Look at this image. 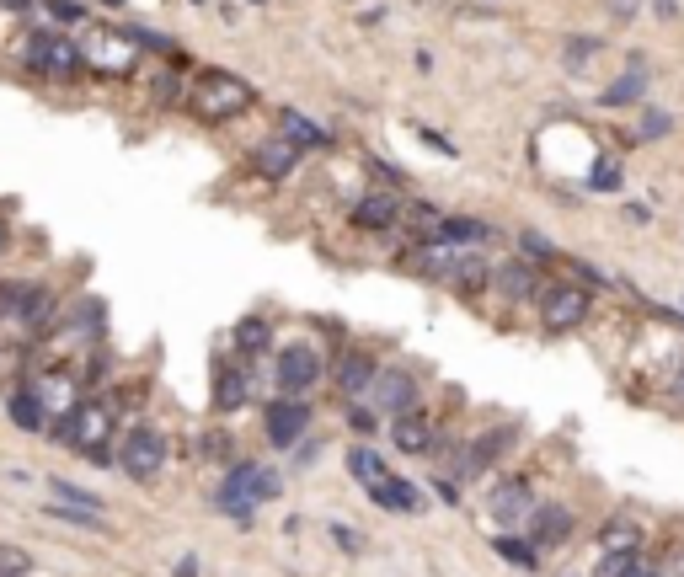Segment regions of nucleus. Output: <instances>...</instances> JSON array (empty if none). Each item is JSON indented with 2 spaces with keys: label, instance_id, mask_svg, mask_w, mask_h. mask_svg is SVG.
Wrapping results in <instances>:
<instances>
[{
  "label": "nucleus",
  "instance_id": "1",
  "mask_svg": "<svg viewBox=\"0 0 684 577\" xmlns=\"http://www.w3.org/2000/svg\"><path fill=\"white\" fill-rule=\"evenodd\" d=\"M284 492V476L268 471V465H230V476L220 481V503L230 519H252L257 503H273V497Z\"/></svg>",
  "mask_w": 684,
  "mask_h": 577
},
{
  "label": "nucleus",
  "instance_id": "2",
  "mask_svg": "<svg viewBox=\"0 0 684 577\" xmlns=\"http://www.w3.org/2000/svg\"><path fill=\"white\" fill-rule=\"evenodd\" d=\"M252 102H257V91L246 86L241 75H230V70H204V75H198V86H193V113L204 123H230V118H241Z\"/></svg>",
  "mask_w": 684,
  "mask_h": 577
},
{
  "label": "nucleus",
  "instance_id": "3",
  "mask_svg": "<svg viewBox=\"0 0 684 577\" xmlns=\"http://www.w3.org/2000/svg\"><path fill=\"white\" fill-rule=\"evenodd\" d=\"M59 439H70L81 455H91V465H113L107 460V444H113V433H118V417L107 401H81L65 423H54Z\"/></svg>",
  "mask_w": 684,
  "mask_h": 577
},
{
  "label": "nucleus",
  "instance_id": "4",
  "mask_svg": "<svg viewBox=\"0 0 684 577\" xmlns=\"http://www.w3.org/2000/svg\"><path fill=\"white\" fill-rule=\"evenodd\" d=\"M22 59L33 75H49V81H75V75L86 70V49L70 33H59V27H38V33L27 38Z\"/></svg>",
  "mask_w": 684,
  "mask_h": 577
},
{
  "label": "nucleus",
  "instance_id": "5",
  "mask_svg": "<svg viewBox=\"0 0 684 577\" xmlns=\"http://www.w3.org/2000/svg\"><path fill=\"white\" fill-rule=\"evenodd\" d=\"M81 49H86V70L91 75H107V81L139 70V43H134L129 27H86Z\"/></svg>",
  "mask_w": 684,
  "mask_h": 577
},
{
  "label": "nucleus",
  "instance_id": "6",
  "mask_svg": "<svg viewBox=\"0 0 684 577\" xmlns=\"http://www.w3.org/2000/svg\"><path fill=\"white\" fill-rule=\"evenodd\" d=\"M171 460V444H166V433H155V428H129L123 433V444H118V465L129 471L134 481H150V476H161V465Z\"/></svg>",
  "mask_w": 684,
  "mask_h": 577
},
{
  "label": "nucleus",
  "instance_id": "7",
  "mask_svg": "<svg viewBox=\"0 0 684 577\" xmlns=\"http://www.w3.org/2000/svg\"><path fill=\"white\" fill-rule=\"evenodd\" d=\"M588 305H594V294L583 284H551L540 294V321H546V332H578L588 321Z\"/></svg>",
  "mask_w": 684,
  "mask_h": 577
},
{
  "label": "nucleus",
  "instance_id": "8",
  "mask_svg": "<svg viewBox=\"0 0 684 577\" xmlns=\"http://www.w3.org/2000/svg\"><path fill=\"white\" fill-rule=\"evenodd\" d=\"M273 380H278V391H284V396H305L310 385L321 380V353H316V348H305V342H294V348L278 353Z\"/></svg>",
  "mask_w": 684,
  "mask_h": 577
},
{
  "label": "nucleus",
  "instance_id": "9",
  "mask_svg": "<svg viewBox=\"0 0 684 577\" xmlns=\"http://www.w3.org/2000/svg\"><path fill=\"white\" fill-rule=\"evenodd\" d=\"M262 428H268V444H278V449L300 444V433L310 428V407H305V396L268 401V412H262Z\"/></svg>",
  "mask_w": 684,
  "mask_h": 577
},
{
  "label": "nucleus",
  "instance_id": "10",
  "mask_svg": "<svg viewBox=\"0 0 684 577\" xmlns=\"http://www.w3.org/2000/svg\"><path fill=\"white\" fill-rule=\"evenodd\" d=\"M332 380H337V391H342V396H364V391H375V380H380L375 353H369V348H342V353H337V364H332Z\"/></svg>",
  "mask_w": 684,
  "mask_h": 577
},
{
  "label": "nucleus",
  "instance_id": "11",
  "mask_svg": "<svg viewBox=\"0 0 684 577\" xmlns=\"http://www.w3.org/2000/svg\"><path fill=\"white\" fill-rule=\"evenodd\" d=\"M375 407H380L385 417L412 412V407H417V374H412V369H380V380H375Z\"/></svg>",
  "mask_w": 684,
  "mask_h": 577
},
{
  "label": "nucleus",
  "instance_id": "12",
  "mask_svg": "<svg viewBox=\"0 0 684 577\" xmlns=\"http://www.w3.org/2000/svg\"><path fill=\"white\" fill-rule=\"evenodd\" d=\"M492 289L503 294V300H535V294H546L551 284L540 278L535 262H503V268H492Z\"/></svg>",
  "mask_w": 684,
  "mask_h": 577
},
{
  "label": "nucleus",
  "instance_id": "13",
  "mask_svg": "<svg viewBox=\"0 0 684 577\" xmlns=\"http://www.w3.org/2000/svg\"><path fill=\"white\" fill-rule=\"evenodd\" d=\"M300 155H305V150H300V145H294V139H284V134H273V139H268V145H257V150H252V166L262 171V177H273V182H284V177H289V171H294V166H300Z\"/></svg>",
  "mask_w": 684,
  "mask_h": 577
},
{
  "label": "nucleus",
  "instance_id": "14",
  "mask_svg": "<svg viewBox=\"0 0 684 577\" xmlns=\"http://www.w3.org/2000/svg\"><path fill=\"white\" fill-rule=\"evenodd\" d=\"M391 439H396L401 455H428V449H433V417L423 407L401 412L396 423H391Z\"/></svg>",
  "mask_w": 684,
  "mask_h": 577
},
{
  "label": "nucleus",
  "instance_id": "15",
  "mask_svg": "<svg viewBox=\"0 0 684 577\" xmlns=\"http://www.w3.org/2000/svg\"><path fill=\"white\" fill-rule=\"evenodd\" d=\"M567 535H572V513L562 503H535L530 508V540L535 545H546V551H551V545H562Z\"/></svg>",
  "mask_w": 684,
  "mask_h": 577
},
{
  "label": "nucleus",
  "instance_id": "16",
  "mask_svg": "<svg viewBox=\"0 0 684 577\" xmlns=\"http://www.w3.org/2000/svg\"><path fill=\"white\" fill-rule=\"evenodd\" d=\"M492 519L497 524H513V519H524L530 513V481H519V476H508V481H497L492 487Z\"/></svg>",
  "mask_w": 684,
  "mask_h": 577
},
{
  "label": "nucleus",
  "instance_id": "17",
  "mask_svg": "<svg viewBox=\"0 0 684 577\" xmlns=\"http://www.w3.org/2000/svg\"><path fill=\"white\" fill-rule=\"evenodd\" d=\"M6 412H11V423H17L22 433H43L54 423L49 417V407H43V396L33 391V385H22V391H11L6 396Z\"/></svg>",
  "mask_w": 684,
  "mask_h": 577
},
{
  "label": "nucleus",
  "instance_id": "18",
  "mask_svg": "<svg viewBox=\"0 0 684 577\" xmlns=\"http://www.w3.org/2000/svg\"><path fill=\"white\" fill-rule=\"evenodd\" d=\"M396 220H401L396 193H364L359 204H353V225L359 230H391Z\"/></svg>",
  "mask_w": 684,
  "mask_h": 577
},
{
  "label": "nucleus",
  "instance_id": "19",
  "mask_svg": "<svg viewBox=\"0 0 684 577\" xmlns=\"http://www.w3.org/2000/svg\"><path fill=\"white\" fill-rule=\"evenodd\" d=\"M369 497H375V508H385V513H417V508H423V492H417L412 481H401V476L375 481Z\"/></svg>",
  "mask_w": 684,
  "mask_h": 577
},
{
  "label": "nucleus",
  "instance_id": "20",
  "mask_svg": "<svg viewBox=\"0 0 684 577\" xmlns=\"http://www.w3.org/2000/svg\"><path fill=\"white\" fill-rule=\"evenodd\" d=\"M508 444H513V428H492V433H481V439L460 455V471H465V476H481L497 455H503Z\"/></svg>",
  "mask_w": 684,
  "mask_h": 577
},
{
  "label": "nucleus",
  "instance_id": "21",
  "mask_svg": "<svg viewBox=\"0 0 684 577\" xmlns=\"http://www.w3.org/2000/svg\"><path fill=\"white\" fill-rule=\"evenodd\" d=\"M449 289H455V294H481V289H492V268H487V257H476V246H465V252H460L455 273H449Z\"/></svg>",
  "mask_w": 684,
  "mask_h": 577
},
{
  "label": "nucleus",
  "instance_id": "22",
  "mask_svg": "<svg viewBox=\"0 0 684 577\" xmlns=\"http://www.w3.org/2000/svg\"><path fill=\"white\" fill-rule=\"evenodd\" d=\"M439 241H455V246H481V241H492V225L471 220V214H444V220H439Z\"/></svg>",
  "mask_w": 684,
  "mask_h": 577
},
{
  "label": "nucleus",
  "instance_id": "23",
  "mask_svg": "<svg viewBox=\"0 0 684 577\" xmlns=\"http://www.w3.org/2000/svg\"><path fill=\"white\" fill-rule=\"evenodd\" d=\"M246 396H252V380H246L241 369H220V374H214V407H220V412L246 407Z\"/></svg>",
  "mask_w": 684,
  "mask_h": 577
},
{
  "label": "nucleus",
  "instance_id": "24",
  "mask_svg": "<svg viewBox=\"0 0 684 577\" xmlns=\"http://www.w3.org/2000/svg\"><path fill=\"white\" fill-rule=\"evenodd\" d=\"M278 134L294 139L300 150H326V145H332V134L316 129V123H310L305 113H284V118H278Z\"/></svg>",
  "mask_w": 684,
  "mask_h": 577
},
{
  "label": "nucleus",
  "instance_id": "25",
  "mask_svg": "<svg viewBox=\"0 0 684 577\" xmlns=\"http://www.w3.org/2000/svg\"><path fill=\"white\" fill-rule=\"evenodd\" d=\"M599 545L604 551H642V529H636L631 519H604Z\"/></svg>",
  "mask_w": 684,
  "mask_h": 577
},
{
  "label": "nucleus",
  "instance_id": "26",
  "mask_svg": "<svg viewBox=\"0 0 684 577\" xmlns=\"http://www.w3.org/2000/svg\"><path fill=\"white\" fill-rule=\"evenodd\" d=\"M348 471L359 476L364 487H375V481H385V476H391V471H385V460H380V455H375V449H369V444L348 449Z\"/></svg>",
  "mask_w": 684,
  "mask_h": 577
},
{
  "label": "nucleus",
  "instance_id": "27",
  "mask_svg": "<svg viewBox=\"0 0 684 577\" xmlns=\"http://www.w3.org/2000/svg\"><path fill=\"white\" fill-rule=\"evenodd\" d=\"M642 91H647V70H642V65H631V70H626V81H615L610 91H604V107H631L636 97H642Z\"/></svg>",
  "mask_w": 684,
  "mask_h": 577
},
{
  "label": "nucleus",
  "instance_id": "28",
  "mask_svg": "<svg viewBox=\"0 0 684 577\" xmlns=\"http://www.w3.org/2000/svg\"><path fill=\"white\" fill-rule=\"evenodd\" d=\"M492 551L513 561V567H540V551H535V540H519V535H497L492 540Z\"/></svg>",
  "mask_w": 684,
  "mask_h": 577
},
{
  "label": "nucleus",
  "instance_id": "29",
  "mask_svg": "<svg viewBox=\"0 0 684 577\" xmlns=\"http://www.w3.org/2000/svg\"><path fill=\"white\" fill-rule=\"evenodd\" d=\"M647 561H642V551H604L599 556V577H636Z\"/></svg>",
  "mask_w": 684,
  "mask_h": 577
},
{
  "label": "nucleus",
  "instance_id": "30",
  "mask_svg": "<svg viewBox=\"0 0 684 577\" xmlns=\"http://www.w3.org/2000/svg\"><path fill=\"white\" fill-rule=\"evenodd\" d=\"M268 342H273V332H268V321H262V316H246L241 326H236V348H246V353H262V348H268Z\"/></svg>",
  "mask_w": 684,
  "mask_h": 577
},
{
  "label": "nucleus",
  "instance_id": "31",
  "mask_svg": "<svg viewBox=\"0 0 684 577\" xmlns=\"http://www.w3.org/2000/svg\"><path fill=\"white\" fill-rule=\"evenodd\" d=\"M49 513H54V519H65V524H75V529H97V535L107 529V519H102L97 508H65V503H49Z\"/></svg>",
  "mask_w": 684,
  "mask_h": 577
},
{
  "label": "nucleus",
  "instance_id": "32",
  "mask_svg": "<svg viewBox=\"0 0 684 577\" xmlns=\"http://www.w3.org/2000/svg\"><path fill=\"white\" fill-rule=\"evenodd\" d=\"M49 492H54V497H65V503H81V508H97V513H102V497H97V492H86V487H75V481H65V476H54V481H49Z\"/></svg>",
  "mask_w": 684,
  "mask_h": 577
},
{
  "label": "nucleus",
  "instance_id": "33",
  "mask_svg": "<svg viewBox=\"0 0 684 577\" xmlns=\"http://www.w3.org/2000/svg\"><path fill=\"white\" fill-rule=\"evenodd\" d=\"M33 572V556L17 551V545H0V577H27Z\"/></svg>",
  "mask_w": 684,
  "mask_h": 577
},
{
  "label": "nucleus",
  "instance_id": "34",
  "mask_svg": "<svg viewBox=\"0 0 684 577\" xmlns=\"http://www.w3.org/2000/svg\"><path fill=\"white\" fill-rule=\"evenodd\" d=\"M519 246H524V257H530V262H551V257H556V246H551L546 236H535V230H524Z\"/></svg>",
  "mask_w": 684,
  "mask_h": 577
},
{
  "label": "nucleus",
  "instance_id": "35",
  "mask_svg": "<svg viewBox=\"0 0 684 577\" xmlns=\"http://www.w3.org/2000/svg\"><path fill=\"white\" fill-rule=\"evenodd\" d=\"M588 187H599V193H610V187H620V166H594V177H588Z\"/></svg>",
  "mask_w": 684,
  "mask_h": 577
},
{
  "label": "nucleus",
  "instance_id": "36",
  "mask_svg": "<svg viewBox=\"0 0 684 577\" xmlns=\"http://www.w3.org/2000/svg\"><path fill=\"white\" fill-rule=\"evenodd\" d=\"M43 6H49L59 22H81L86 17V6H75V0H43Z\"/></svg>",
  "mask_w": 684,
  "mask_h": 577
},
{
  "label": "nucleus",
  "instance_id": "37",
  "mask_svg": "<svg viewBox=\"0 0 684 577\" xmlns=\"http://www.w3.org/2000/svg\"><path fill=\"white\" fill-rule=\"evenodd\" d=\"M668 129H674V118H668V113H647V123H642L636 134H642V139H658V134H668Z\"/></svg>",
  "mask_w": 684,
  "mask_h": 577
},
{
  "label": "nucleus",
  "instance_id": "38",
  "mask_svg": "<svg viewBox=\"0 0 684 577\" xmlns=\"http://www.w3.org/2000/svg\"><path fill=\"white\" fill-rule=\"evenodd\" d=\"M332 540L342 545V551H364V540H359V529H348V524H332Z\"/></svg>",
  "mask_w": 684,
  "mask_h": 577
},
{
  "label": "nucleus",
  "instance_id": "39",
  "mask_svg": "<svg viewBox=\"0 0 684 577\" xmlns=\"http://www.w3.org/2000/svg\"><path fill=\"white\" fill-rule=\"evenodd\" d=\"M599 49V38H578V43H567V65H583L588 54Z\"/></svg>",
  "mask_w": 684,
  "mask_h": 577
},
{
  "label": "nucleus",
  "instance_id": "40",
  "mask_svg": "<svg viewBox=\"0 0 684 577\" xmlns=\"http://www.w3.org/2000/svg\"><path fill=\"white\" fill-rule=\"evenodd\" d=\"M348 423H353V433H375V428H380V417H375V412H364V407H353V412H348Z\"/></svg>",
  "mask_w": 684,
  "mask_h": 577
},
{
  "label": "nucleus",
  "instance_id": "41",
  "mask_svg": "<svg viewBox=\"0 0 684 577\" xmlns=\"http://www.w3.org/2000/svg\"><path fill=\"white\" fill-rule=\"evenodd\" d=\"M610 11H615V17H631V11H636V0H610Z\"/></svg>",
  "mask_w": 684,
  "mask_h": 577
},
{
  "label": "nucleus",
  "instance_id": "42",
  "mask_svg": "<svg viewBox=\"0 0 684 577\" xmlns=\"http://www.w3.org/2000/svg\"><path fill=\"white\" fill-rule=\"evenodd\" d=\"M652 6H658V17H674V11H679V0H652Z\"/></svg>",
  "mask_w": 684,
  "mask_h": 577
},
{
  "label": "nucleus",
  "instance_id": "43",
  "mask_svg": "<svg viewBox=\"0 0 684 577\" xmlns=\"http://www.w3.org/2000/svg\"><path fill=\"white\" fill-rule=\"evenodd\" d=\"M0 6H6V11H27L33 0H0Z\"/></svg>",
  "mask_w": 684,
  "mask_h": 577
},
{
  "label": "nucleus",
  "instance_id": "44",
  "mask_svg": "<svg viewBox=\"0 0 684 577\" xmlns=\"http://www.w3.org/2000/svg\"><path fill=\"white\" fill-rule=\"evenodd\" d=\"M636 577H668L663 567H642V572H636Z\"/></svg>",
  "mask_w": 684,
  "mask_h": 577
},
{
  "label": "nucleus",
  "instance_id": "45",
  "mask_svg": "<svg viewBox=\"0 0 684 577\" xmlns=\"http://www.w3.org/2000/svg\"><path fill=\"white\" fill-rule=\"evenodd\" d=\"M6 241H11V230H6V220H0V252H6Z\"/></svg>",
  "mask_w": 684,
  "mask_h": 577
},
{
  "label": "nucleus",
  "instance_id": "46",
  "mask_svg": "<svg viewBox=\"0 0 684 577\" xmlns=\"http://www.w3.org/2000/svg\"><path fill=\"white\" fill-rule=\"evenodd\" d=\"M107 6H123V0H107Z\"/></svg>",
  "mask_w": 684,
  "mask_h": 577
},
{
  "label": "nucleus",
  "instance_id": "47",
  "mask_svg": "<svg viewBox=\"0 0 684 577\" xmlns=\"http://www.w3.org/2000/svg\"><path fill=\"white\" fill-rule=\"evenodd\" d=\"M252 6H262V0H252Z\"/></svg>",
  "mask_w": 684,
  "mask_h": 577
}]
</instances>
